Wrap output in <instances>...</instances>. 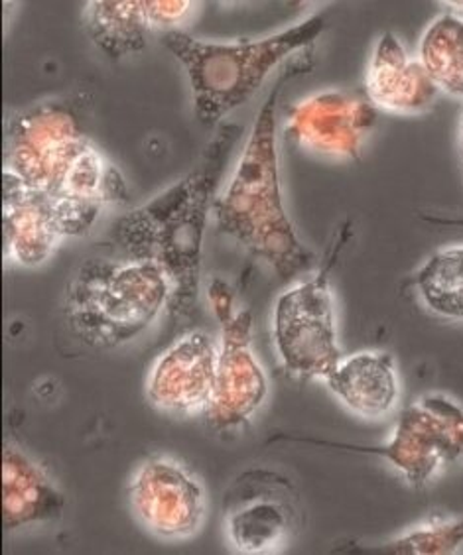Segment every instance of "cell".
I'll return each instance as SVG.
<instances>
[{"mask_svg":"<svg viewBox=\"0 0 463 555\" xmlns=\"http://www.w3.org/2000/svg\"><path fill=\"white\" fill-rule=\"evenodd\" d=\"M129 504L142 528L164 542L200 534L209 506L202 479L168 455H151L134 469Z\"/></svg>","mask_w":463,"mask_h":555,"instance_id":"11","label":"cell"},{"mask_svg":"<svg viewBox=\"0 0 463 555\" xmlns=\"http://www.w3.org/2000/svg\"><path fill=\"white\" fill-rule=\"evenodd\" d=\"M217 345L205 332H188L154 361L146 400L162 414L205 416L216 388Z\"/></svg>","mask_w":463,"mask_h":555,"instance_id":"13","label":"cell"},{"mask_svg":"<svg viewBox=\"0 0 463 555\" xmlns=\"http://www.w3.org/2000/svg\"><path fill=\"white\" fill-rule=\"evenodd\" d=\"M303 520L300 492L276 470L247 469L223 496L227 540L239 554L281 552L303 530Z\"/></svg>","mask_w":463,"mask_h":555,"instance_id":"9","label":"cell"},{"mask_svg":"<svg viewBox=\"0 0 463 555\" xmlns=\"http://www.w3.org/2000/svg\"><path fill=\"white\" fill-rule=\"evenodd\" d=\"M414 286L432 313L443 320H463V246L434 253L419 268Z\"/></svg>","mask_w":463,"mask_h":555,"instance_id":"19","label":"cell"},{"mask_svg":"<svg viewBox=\"0 0 463 555\" xmlns=\"http://www.w3.org/2000/svg\"><path fill=\"white\" fill-rule=\"evenodd\" d=\"M323 383L351 414L363 420H381L399 404L397 361L387 351H359L344 357Z\"/></svg>","mask_w":463,"mask_h":555,"instance_id":"17","label":"cell"},{"mask_svg":"<svg viewBox=\"0 0 463 555\" xmlns=\"http://www.w3.org/2000/svg\"><path fill=\"white\" fill-rule=\"evenodd\" d=\"M463 547V516L434 518L373 547L371 552L395 555H452Z\"/></svg>","mask_w":463,"mask_h":555,"instance_id":"20","label":"cell"},{"mask_svg":"<svg viewBox=\"0 0 463 555\" xmlns=\"http://www.w3.org/2000/svg\"><path fill=\"white\" fill-rule=\"evenodd\" d=\"M310 69L312 50L298 55L294 64H284L255 118L237 168L214 204L219 233L231 236L282 280H292L316 264V255L304 245L284 207L276 146V108L282 91L296 75Z\"/></svg>","mask_w":463,"mask_h":555,"instance_id":"2","label":"cell"},{"mask_svg":"<svg viewBox=\"0 0 463 555\" xmlns=\"http://www.w3.org/2000/svg\"><path fill=\"white\" fill-rule=\"evenodd\" d=\"M239 134V127H223L182 180L123 215L113 227V238L127 257L154 260L168 272L172 280L168 311L173 327L192 320L197 308L205 229Z\"/></svg>","mask_w":463,"mask_h":555,"instance_id":"1","label":"cell"},{"mask_svg":"<svg viewBox=\"0 0 463 555\" xmlns=\"http://www.w3.org/2000/svg\"><path fill=\"white\" fill-rule=\"evenodd\" d=\"M36 192L79 204L129 205L127 182L86 137L72 108L40 103L12 117L4 170Z\"/></svg>","mask_w":463,"mask_h":555,"instance_id":"3","label":"cell"},{"mask_svg":"<svg viewBox=\"0 0 463 555\" xmlns=\"http://www.w3.org/2000/svg\"><path fill=\"white\" fill-rule=\"evenodd\" d=\"M443 7H448V9H460L458 12H463V2H443ZM455 12V14H458Z\"/></svg>","mask_w":463,"mask_h":555,"instance_id":"21","label":"cell"},{"mask_svg":"<svg viewBox=\"0 0 463 555\" xmlns=\"http://www.w3.org/2000/svg\"><path fill=\"white\" fill-rule=\"evenodd\" d=\"M190 0H91L83 9V28L111 60L144 50L152 33H172L188 21Z\"/></svg>","mask_w":463,"mask_h":555,"instance_id":"14","label":"cell"},{"mask_svg":"<svg viewBox=\"0 0 463 555\" xmlns=\"http://www.w3.org/2000/svg\"><path fill=\"white\" fill-rule=\"evenodd\" d=\"M419 60L432 83L448 95L463 99V18L443 12L422 34Z\"/></svg>","mask_w":463,"mask_h":555,"instance_id":"18","label":"cell"},{"mask_svg":"<svg viewBox=\"0 0 463 555\" xmlns=\"http://www.w3.org/2000/svg\"><path fill=\"white\" fill-rule=\"evenodd\" d=\"M337 233L330 255L310 280L284 289L274 304L272 337L284 373L300 383L325 380L344 359L337 343L332 268L349 233Z\"/></svg>","mask_w":463,"mask_h":555,"instance_id":"6","label":"cell"},{"mask_svg":"<svg viewBox=\"0 0 463 555\" xmlns=\"http://www.w3.org/2000/svg\"><path fill=\"white\" fill-rule=\"evenodd\" d=\"M65 496L52 475L16 443L2 451V526L16 532L64 516Z\"/></svg>","mask_w":463,"mask_h":555,"instance_id":"16","label":"cell"},{"mask_svg":"<svg viewBox=\"0 0 463 555\" xmlns=\"http://www.w3.org/2000/svg\"><path fill=\"white\" fill-rule=\"evenodd\" d=\"M438 93L421 60L410 57L395 34H383L366 67L365 96L371 105L393 115H419L434 105Z\"/></svg>","mask_w":463,"mask_h":555,"instance_id":"15","label":"cell"},{"mask_svg":"<svg viewBox=\"0 0 463 555\" xmlns=\"http://www.w3.org/2000/svg\"><path fill=\"white\" fill-rule=\"evenodd\" d=\"M103 207L57 199L2 173L4 262L36 268L54 257L67 238L83 236Z\"/></svg>","mask_w":463,"mask_h":555,"instance_id":"10","label":"cell"},{"mask_svg":"<svg viewBox=\"0 0 463 555\" xmlns=\"http://www.w3.org/2000/svg\"><path fill=\"white\" fill-rule=\"evenodd\" d=\"M320 446L375 455L390 463L414 489H424L443 469L463 460V406L446 395H424L400 412L383 446Z\"/></svg>","mask_w":463,"mask_h":555,"instance_id":"8","label":"cell"},{"mask_svg":"<svg viewBox=\"0 0 463 555\" xmlns=\"http://www.w3.org/2000/svg\"><path fill=\"white\" fill-rule=\"evenodd\" d=\"M375 120L377 108L366 96L330 89L288 108L284 137L310 154L357 160Z\"/></svg>","mask_w":463,"mask_h":555,"instance_id":"12","label":"cell"},{"mask_svg":"<svg viewBox=\"0 0 463 555\" xmlns=\"http://www.w3.org/2000/svg\"><path fill=\"white\" fill-rule=\"evenodd\" d=\"M209 304L219 321L216 388L205 414L217 431L245 426L269 396V378L253 347V313L235 306V292L221 278H211Z\"/></svg>","mask_w":463,"mask_h":555,"instance_id":"7","label":"cell"},{"mask_svg":"<svg viewBox=\"0 0 463 555\" xmlns=\"http://www.w3.org/2000/svg\"><path fill=\"white\" fill-rule=\"evenodd\" d=\"M172 280L154 260L87 258L65 286L69 335L91 349H115L146 332L170 308Z\"/></svg>","mask_w":463,"mask_h":555,"instance_id":"5","label":"cell"},{"mask_svg":"<svg viewBox=\"0 0 463 555\" xmlns=\"http://www.w3.org/2000/svg\"><path fill=\"white\" fill-rule=\"evenodd\" d=\"M462 156H463V127H462Z\"/></svg>","mask_w":463,"mask_h":555,"instance_id":"22","label":"cell"},{"mask_svg":"<svg viewBox=\"0 0 463 555\" xmlns=\"http://www.w3.org/2000/svg\"><path fill=\"white\" fill-rule=\"evenodd\" d=\"M323 30L325 18L313 14L282 33L257 40L204 42L172 30L162 34V43L185 69L195 118L204 127H216L233 111L247 105L279 65L288 64L292 55L312 50Z\"/></svg>","mask_w":463,"mask_h":555,"instance_id":"4","label":"cell"}]
</instances>
